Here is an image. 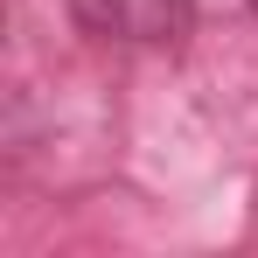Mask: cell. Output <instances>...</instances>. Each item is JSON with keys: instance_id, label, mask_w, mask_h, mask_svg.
Returning <instances> with one entry per match:
<instances>
[{"instance_id": "cell-1", "label": "cell", "mask_w": 258, "mask_h": 258, "mask_svg": "<svg viewBox=\"0 0 258 258\" xmlns=\"http://www.w3.org/2000/svg\"><path fill=\"white\" fill-rule=\"evenodd\" d=\"M63 7L84 35L126 49H181L196 35V0H63Z\"/></svg>"}, {"instance_id": "cell-2", "label": "cell", "mask_w": 258, "mask_h": 258, "mask_svg": "<svg viewBox=\"0 0 258 258\" xmlns=\"http://www.w3.org/2000/svg\"><path fill=\"white\" fill-rule=\"evenodd\" d=\"M244 7H251V14H258V0H244Z\"/></svg>"}]
</instances>
